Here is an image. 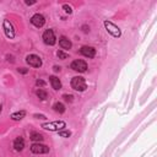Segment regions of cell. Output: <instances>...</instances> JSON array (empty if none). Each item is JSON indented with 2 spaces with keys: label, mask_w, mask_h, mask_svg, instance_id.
<instances>
[{
  "label": "cell",
  "mask_w": 157,
  "mask_h": 157,
  "mask_svg": "<svg viewBox=\"0 0 157 157\" xmlns=\"http://www.w3.org/2000/svg\"><path fill=\"white\" fill-rule=\"evenodd\" d=\"M104 27H105V29H107L113 37H120L121 32H120V29H119L114 23H112V22H109V21H104Z\"/></svg>",
  "instance_id": "5"
},
{
  "label": "cell",
  "mask_w": 157,
  "mask_h": 157,
  "mask_svg": "<svg viewBox=\"0 0 157 157\" xmlns=\"http://www.w3.org/2000/svg\"><path fill=\"white\" fill-rule=\"evenodd\" d=\"M31 140H32V141H38V142H40V141L43 140V135H42V134H38V132H33V134L31 135Z\"/></svg>",
  "instance_id": "17"
},
{
  "label": "cell",
  "mask_w": 157,
  "mask_h": 157,
  "mask_svg": "<svg viewBox=\"0 0 157 157\" xmlns=\"http://www.w3.org/2000/svg\"><path fill=\"white\" fill-rule=\"evenodd\" d=\"M42 128H44V129H47V130H52V131H54V130H60V129H63V128H65V123L64 121H53V123H47V124H43L42 125Z\"/></svg>",
  "instance_id": "6"
},
{
  "label": "cell",
  "mask_w": 157,
  "mask_h": 157,
  "mask_svg": "<svg viewBox=\"0 0 157 157\" xmlns=\"http://www.w3.org/2000/svg\"><path fill=\"white\" fill-rule=\"evenodd\" d=\"M36 94H37V97H38V98H40L42 101L47 99V97H48V93H47L44 90H40V88L36 91Z\"/></svg>",
  "instance_id": "16"
},
{
  "label": "cell",
  "mask_w": 157,
  "mask_h": 157,
  "mask_svg": "<svg viewBox=\"0 0 157 157\" xmlns=\"http://www.w3.org/2000/svg\"><path fill=\"white\" fill-rule=\"evenodd\" d=\"M58 56H59V59H67V58H69V54H66V53L59 50V52H58Z\"/></svg>",
  "instance_id": "19"
},
{
  "label": "cell",
  "mask_w": 157,
  "mask_h": 157,
  "mask_svg": "<svg viewBox=\"0 0 157 157\" xmlns=\"http://www.w3.org/2000/svg\"><path fill=\"white\" fill-rule=\"evenodd\" d=\"M63 9H64V10H65L67 13H71V12H72L71 6H69V5H66V4H64V5H63Z\"/></svg>",
  "instance_id": "20"
},
{
  "label": "cell",
  "mask_w": 157,
  "mask_h": 157,
  "mask_svg": "<svg viewBox=\"0 0 157 157\" xmlns=\"http://www.w3.org/2000/svg\"><path fill=\"white\" fill-rule=\"evenodd\" d=\"M43 40L45 44L48 45H54L56 39H55V34L53 32V29H45L43 33Z\"/></svg>",
  "instance_id": "2"
},
{
  "label": "cell",
  "mask_w": 157,
  "mask_h": 157,
  "mask_svg": "<svg viewBox=\"0 0 157 157\" xmlns=\"http://www.w3.org/2000/svg\"><path fill=\"white\" fill-rule=\"evenodd\" d=\"M53 109H54L55 112H58V113H64V112H65V107H64V104L60 103V102H56V103L53 105Z\"/></svg>",
  "instance_id": "14"
},
{
  "label": "cell",
  "mask_w": 157,
  "mask_h": 157,
  "mask_svg": "<svg viewBox=\"0 0 157 157\" xmlns=\"http://www.w3.org/2000/svg\"><path fill=\"white\" fill-rule=\"evenodd\" d=\"M26 61H27V64H28L29 66H33V67H40V66H42V60H40V58H39L38 55H36V54H29V55H27Z\"/></svg>",
  "instance_id": "4"
},
{
  "label": "cell",
  "mask_w": 157,
  "mask_h": 157,
  "mask_svg": "<svg viewBox=\"0 0 157 157\" xmlns=\"http://www.w3.org/2000/svg\"><path fill=\"white\" fill-rule=\"evenodd\" d=\"M70 66H71L72 70L78 71V72H85V71L87 70V64H86V61H83V60H81V59L74 60Z\"/></svg>",
  "instance_id": "3"
},
{
  "label": "cell",
  "mask_w": 157,
  "mask_h": 157,
  "mask_svg": "<svg viewBox=\"0 0 157 157\" xmlns=\"http://www.w3.org/2000/svg\"><path fill=\"white\" fill-rule=\"evenodd\" d=\"M59 45H60L63 49H70V48H71V42H70L66 37H60V39H59Z\"/></svg>",
  "instance_id": "12"
},
{
  "label": "cell",
  "mask_w": 157,
  "mask_h": 157,
  "mask_svg": "<svg viewBox=\"0 0 157 157\" xmlns=\"http://www.w3.org/2000/svg\"><path fill=\"white\" fill-rule=\"evenodd\" d=\"M36 83H37V86H44V85H45V82H44V81H42V80H37V82H36Z\"/></svg>",
  "instance_id": "23"
},
{
  "label": "cell",
  "mask_w": 157,
  "mask_h": 157,
  "mask_svg": "<svg viewBox=\"0 0 157 157\" xmlns=\"http://www.w3.org/2000/svg\"><path fill=\"white\" fill-rule=\"evenodd\" d=\"M80 53H81L82 55L87 56V58H93V56L96 55V49H94L93 47H87V45H85V47H82V48L80 49Z\"/></svg>",
  "instance_id": "10"
},
{
  "label": "cell",
  "mask_w": 157,
  "mask_h": 157,
  "mask_svg": "<svg viewBox=\"0 0 157 157\" xmlns=\"http://www.w3.org/2000/svg\"><path fill=\"white\" fill-rule=\"evenodd\" d=\"M31 151L33 153H38V155H40V153H48L49 152V147L38 142V144H33L31 146Z\"/></svg>",
  "instance_id": "7"
},
{
  "label": "cell",
  "mask_w": 157,
  "mask_h": 157,
  "mask_svg": "<svg viewBox=\"0 0 157 157\" xmlns=\"http://www.w3.org/2000/svg\"><path fill=\"white\" fill-rule=\"evenodd\" d=\"M71 87H72L74 90H76V91L82 92V91L86 90L87 86H86V81H85L83 77H81V76H75V77H72V80H71Z\"/></svg>",
  "instance_id": "1"
},
{
  "label": "cell",
  "mask_w": 157,
  "mask_h": 157,
  "mask_svg": "<svg viewBox=\"0 0 157 157\" xmlns=\"http://www.w3.org/2000/svg\"><path fill=\"white\" fill-rule=\"evenodd\" d=\"M25 115H26V112H25V110H21V112H16V113H13V114L11 115V118H12L13 120H21Z\"/></svg>",
  "instance_id": "15"
},
{
  "label": "cell",
  "mask_w": 157,
  "mask_h": 157,
  "mask_svg": "<svg viewBox=\"0 0 157 157\" xmlns=\"http://www.w3.org/2000/svg\"><path fill=\"white\" fill-rule=\"evenodd\" d=\"M0 113H1V105H0Z\"/></svg>",
  "instance_id": "27"
},
{
  "label": "cell",
  "mask_w": 157,
  "mask_h": 157,
  "mask_svg": "<svg viewBox=\"0 0 157 157\" xmlns=\"http://www.w3.org/2000/svg\"><path fill=\"white\" fill-rule=\"evenodd\" d=\"M13 147H15L16 151L23 150V147H25V140H23L22 137H17V139L13 141Z\"/></svg>",
  "instance_id": "13"
},
{
  "label": "cell",
  "mask_w": 157,
  "mask_h": 157,
  "mask_svg": "<svg viewBox=\"0 0 157 157\" xmlns=\"http://www.w3.org/2000/svg\"><path fill=\"white\" fill-rule=\"evenodd\" d=\"M4 29H5L6 37H9V38H13L15 37V31H13V27L10 23V21H7V20L4 21Z\"/></svg>",
  "instance_id": "9"
},
{
  "label": "cell",
  "mask_w": 157,
  "mask_h": 157,
  "mask_svg": "<svg viewBox=\"0 0 157 157\" xmlns=\"http://www.w3.org/2000/svg\"><path fill=\"white\" fill-rule=\"evenodd\" d=\"M63 97H64V99H65L66 102H72V98H74L71 94H64Z\"/></svg>",
  "instance_id": "21"
},
{
  "label": "cell",
  "mask_w": 157,
  "mask_h": 157,
  "mask_svg": "<svg viewBox=\"0 0 157 157\" xmlns=\"http://www.w3.org/2000/svg\"><path fill=\"white\" fill-rule=\"evenodd\" d=\"M44 22H45V18H44V16L40 15V13H36V15H33L32 18H31V23H32L33 26L38 27V28L42 27V26L44 25Z\"/></svg>",
  "instance_id": "8"
},
{
  "label": "cell",
  "mask_w": 157,
  "mask_h": 157,
  "mask_svg": "<svg viewBox=\"0 0 157 157\" xmlns=\"http://www.w3.org/2000/svg\"><path fill=\"white\" fill-rule=\"evenodd\" d=\"M54 71H56V72L60 71V66H56V65H55V66H54Z\"/></svg>",
  "instance_id": "25"
},
{
  "label": "cell",
  "mask_w": 157,
  "mask_h": 157,
  "mask_svg": "<svg viewBox=\"0 0 157 157\" xmlns=\"http://www.w3.org/2000/svg\"><path fill=\"white\" fill-rule=\"evenodd\" d=\"M49 81H50L52 87H53L54 90H60V88H61V82H60V80H59L56 76H50V77H49Z\"/></svg>",
  "instance_id": "11"
},
{
  "label": "cell",
  "mask_w": 157,
  "mask_h": 157,
  "mask_svg": "<svg viewBox=\"0 0 157 157\" xmlns=\"http://www.w3.org/2000/svg\"><path fill=\"white\" fill-rule=\"evenodd\" d=\"M34 118H37V119H45V115H43V114H34Z\"/></svg>",
  "instance_id": "22"
},
{
  "label": "cell",
  "mask_w": 157,
  "mask_h": 157,
  "mask_svg": "<svg viewBox=\"0 0 157 157\" xmlns=\"http://www.w3.org/2000/svg\"><path fill=\"white\" fill-rule=\"evenodd\" d=\"M27 69H25V67H21V69H18V72H21V74H27Z\"/></svg>",
  "instance_id": "24"
},
{
  "label": "cell",
  "mask_w": 157,
  "mask_h": 157,
  "mask_svg": "<svg viewBox=\"0 0 157 157\" xmlns=\"http://www.w3.org/2000/svg\"><path fill=\"white\" fill-rule=\"evenodd\" d=\"M71 135V132L69 130H63V131H59V136L61 137H69Z\"/></svg>",
  "instance_id": "18"
},
{
  "label": "cell",
  "mask_w": 157,
  "mask_h": 157,
  "mask_svg": "<svg viewBox=\"0 0 157 157\" xmlns=\"http://www.w3.org/2000/svg\"><path fill=\"white\" fill-rule=\"evenodd\" d=\"M27 5H32V4H36V1H26Z\"/></svg>",
  "instance_id": "26"
}]
</instances>
